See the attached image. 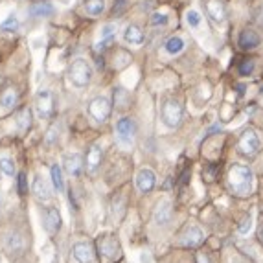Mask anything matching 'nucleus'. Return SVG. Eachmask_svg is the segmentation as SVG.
Wrapping results in <instances>:
<instances>
[{
	"instance_id": "c9c22d12",
	"label": "nucleus",
	"mask_w": 263,
	"mask_h": 263,
	"mask_svg": "<svg viewBox=\"0 0 263 263\" xmlns=\"http://www.w3.org/2000/svg\"><path fill=\"white\" fill-rule=\"evenodd\" d=\"M262 238H263V232H262Z\"/></svg>"
},
{
	"instance_id": "aec40b11",
	"label": "nucleus",
	"mask_w": 263,
	"mask_h": 263,
	"mask_svg": "<svg viewBox=\"0 0 263 263\" xmlns=\"http://www.w3.org/2000/svg\"><path fill=\"white\" fill-rule=\"evenodd\" d=\"M184 48H186V41H184L180 35L170 37V39L164 43V52L168 55H178Z\"/></svg>"
},
{
	"instance_id": "f257e3e1",
	"label": "nucleus",
	"mask_w": 263,
	"mask_h": 263,
	"mask_svg": "<svg viewBox=\"0 0 263 263\" xmlns=\"http://www.w3.org/2000/svg\"><path fill=\"white\" fill-rule=\"evenodd\" d=\"M228 186L239 197L251 195L254 190V172L249 166L234 164L228 172Z\"/></svg>"
},
{
	"instance_id": "c85d7f7f",
	"label": "nucleus",
	"mask_w": 263,
	"mask_h": 263,
	"mask_svg": "<svg viewBox=\"0 0 263 263\" xmlns=\"http://www.w3.org/2000/svg\"><path fill=\"white\" fill-rule=\"evenodd\" d=\"M0 170L6 173V175L13 177V175H15V164H13V160L11 159H2L0 160Z\"/></svg>"
},
{
	"instance_id": "f8f14e48",
	"label": "nucleus",
	"mask_w": 263,
	"mask_h": 263,
	"mask_svg": "<svg viewBox=\"0 0 263 263\" xmlns=\"http://www.w3.org/2000/svg\"><path fill=\"white\" fill-rule=\"evenodd\" d=\"M172 214H173L172 201L164 199V201H160L159 204H157V208H155V212H153V219L157 225L166 227V225L172 221Z\"/></svg>"
},
{
	"instance_id": "7c9ffc66",
	"label": "nucleus",
	"mask_w": 263,
	"mask_h": 263,
	"mask_svg": "<svg viewBox=\"0 0 263 263\" xmlns=\"http://www.w3.org/2000/svg\"><path fill=\"white\" fill-rule=\"evenodd\" d=\"M168 22H170V18L166 13H155L151 17V26H166Z\"/></svg>"
},
{
	"instance_id": "412c9836",
	"label": "nucleus",
	"mask_w": 263,
	"mask_h": 263,
	"mask_svg": "<svg viewBox=\"0 0 263 263\" xmlns=\"http://www.w3.org/2000/svg\"><path fill=\"white\" fill-rule=\"evenodd\" d=\"M260 44V35H258L254 30H243L241 35H239V46L245 50H252L256 48Z\"/></svg>"
},
{
	"instance_id": "5701e85b",
	"label": "nucleus",
	"mask_w": 263,
	"mask_h": 263,
	"mask_svg": "<svg viewBox=\"0 0 263 263\" xmlns=\"http://www.w3.org/2000/svg\"><path fill=\"white\" fill-rule=\"evenodd\" d=\"M83 9L88 17H99L107 9V0H87Z\"/></svg>"
},
{
	"instance_id": "f704fd0d",
	"label": "nucleus",
	"mask_w": 263,
	"mask_h": 263,
	"mask_svg": "<svg viewBox=\"0 0 263 263\" xmlns=\"http://www.w3.org/2000/svg\"><path fill=\"white\" fill-rule=\"evenodd\" d=\"M199 262H201V263H210V262H208V258H206V256H202V254H201V256H199Z\"/></svg>"
},
{
	"instance_id": "4468645a",
	"label": "nucleus",
	"mask_w": 263,
	"mask_h": 263,
	"mask_svg": "<svg viewBox=\"0 0 263 263\" xmlns=\"http://www.w3.org/2000/svg\"><path fill=\"white\" fill-rule=\"evenodd\" d=\"M72 252H74V258L80 263H92V260H94V249H92V245L90 243H87V241L76 243Z\"/></svg>"
},
{
	"instance_id": "6ab92c4d",
	"label": "nucleus",
	"mask_w": 263,
	"mask_h": 263,
	"mask_svg": "<svg viewBox=\"0 0 263 263\" xmlns=\"http://www.w3.org/2000/svg\"><path fill=\"white\" fill-rule=\"evenodd\" d=\"M114 37H116V24L101 26V30H99V41H98V44H96V48L103 50L107 44L114 41Z\"/></svg>"
},
{
	"instance_id": "c756f323",
	"label": "nucleus",
	"mask_w": 263,
	"mask_h": 263,
	"mask_svg": "<svg viewBox=\"0 0 263 263\" xmlns=\"http://www.w3.org/2000/svg\"><path fill=\"white\" fill-rule=\"evenodd\" d=\"M17 186H18V193H20V195L28 193V178H26V173H18Z\"/></svg>"
},
{
	"instance_id": "7ed1b4c3",
	"label": "nucleus",
	"mask_w": 263,
	"mask_h": 263,
	"mask_svg": "<svg viewBox=\"0 0 263 263\" xmlns=\"http://www.w3.org/2000/svg\"><path fill=\"white\" fill-rule=\"evenodd\" d=\"M182 105L177 99H166L164 105H162V122H164L166 127L175 129L182 120Z\"/></svg>"
},
{
	"instance_id": "a878e982",
	"label": "nucleus",
	"mask_w": 263,
	"mask_h": 263,
	"mask_svg": "<svg viewBox=\"0 0 263 263\" xmlns=\"http://www.w3.org/2000/svg\"><path fill=\"white\" fill-rule=\"evenodd\" d=\"M17 125L20 131H28L31 127V109L24 107V109L18 112L17 116Z\"/></svg>"
},
{
	"instance_id": "1a4fd4ad",
	"label": "nucleus",
	"mask_w": 263,
	"mask_h": 263,
	"mask_svg": "<svg viewBox=\"0 0 263 263\" xmlns=\"http://www.w3.org/2000/svg\"><path fill=\"white\" fill-rule=\"evenodd\" d=\"M206 15H208L215 24H223L227 20V7L221 0H204Z\"/></svg>"
},
{
	"instance_id": "b1692460",
	"label": "nucleus",
	"mask_w": 263,
	"mask_h": 263,
	"mask_svg": "<svg viewBox=\"0 0 263 263\" xmlns=\"http://www.w3.org/2000/svg\"><path fill=\"white\" fill-rule=\"evenodd\" d=\"M17 105V90L15 88H7L2 98H0V107H4L6 110H11Z\"/></svg>"
},
{
	"instance_id": "4be33fe9",
	"label": "nucleus",
	"mask_w": 263,
	"mask_h": 263,
	"mask_svg": "<svg viewBox=\"0 0 263 263\" xmlns=\"http://www.w3.org/2000/svg\"><path fill=\"white\" fill-rule=\"evenodd\" d=\"M55 11V7L50 4V2H39V4H33L30 7V15L33 18H44V17H52Z\"/></svg>"
},
{
	"instance_id": "f3484780",
	"label": "nucleus",
	"mask_w": 263,
	"mask_h": 263,
	"mask_svg": "<svg viewBox=\"0 0 263 263\" xmlns=\"http://www.w3.org/2000/svg\"><path fill=\"white\" fill-rule=\"evenodd\" d=\"M123 41L131 44V46H142L144 41H146V35L136 24H129L125 28V31H123Z\"/></svg>"
},
{
	"instance_id": "2eb2a0df",
	"label": "nucleus",
	"mask_w": 263,
	"mask_h": 263,
	"mask_svg": "<svg viewBox=\"0 0 263 263\" xmlns=\"http://www.w3.org/2000/svg\"><path fill=\"white\" fill-rule=\"evenodd\" d=\"M44 228L50 234H57L61 228V214L57 208H46L44 210Z\"/></svg>"
},
{
	"instance_id": "423d86ee",
	"label": "nucleus",
	"mask_w": 263,
	"mask_h": 263,
	"mask_svg": "<svg viewBox=\"0 0 263 263\" xmlns=\"http://www.w3.org/2000/svg\"><path fill=\"white\" fill-rule=\"evenodd\" d=\"M135 133H136V125L131 118H122V120L116 123V138L122 146H125V147L133 146Z\"/></svg>"
},
{
	"instance_id": "bb28decb",
	"label": "nucleus",
	"mask_w": 263,
	"mask_h": 263,
	"mask_svg": "<svg viewBox=\"0 0 263 263\" xmlns=\"http://www.w3.org/2000/svg\"><path fill=\"white\" fill-rule=\"evenodd\" d=\"M186 22H188V26H190V28L197 30V28L201 26V22H202L201 11H199V9H188V11H186Z\"/></svg>"
},
{
	"instance_id": "473e14b6",
	"label": "nucleus",
	"mask_w": 263,
	"mask_h": 263,
	"mask_svg": "<svg viewBox=\"0 0 263 263\" xmlns=\"http://www.w3.org/2000/svg\"><path fill=\"white\" fill-rule=\"evenodd\" d=\"M252 72H254V61H245L239 67V74L241 76H252Z\"/></svg>"
},
{
	"instance_id": "0eeeda50",
	"label": "nucleus",
	"mask_w": 263,
	"mask_h": 263,
	"mask_svg": "<svg viewBox=\"0 0 263 263\" xmlns=\"http://www.w3.org/2000/svg\"><path fill=\"white\" fill-rule=\"evenodd\" d=\"M37 114L41 118H50L54 114V96L50 90H41L35 98Z\"/></svg>"
},
{
	"instance_id": "39448f33",
	"label": "nucleus",
	"mask_w": 263,
	"mask_h": 263,
	"mask_svg": "<svg viewBox=\"0 0 263 263\" xmlns=\"http://www.w3.org/2000/svg\"><path fill=\"white\" fill-rule=\"evenodd\" d=\"M262 147V142H260V136L256 135V131L252 129H247L243 131V135L239 136L238 140V151L245 157H254V155L260 151Z\"/></svg>"
},
{
	"instance_id": "2f4dec72",
	"label": "nucleus",
	"mask_w": 263,
	"mask_h": 263,
	"mask_svg": "<svg viewBox=\"0 0 263 263\" xmlns=\"http://www.w3.org/2000/svg\"><path fill=\"white\" fill-rule=\"evenodd\" d=\"M252 230V215H247L245 219H243V223L238 227V232L239 234H249Z\"/></svg>"
},
{
	"instance_id": "9d476101",
	"label": "nucleus",
	"mask_w": 263,
	"mask_h": 263,
	"mask_svg": "<svg viewBox=\"0 0 263 263\" xmlns=\"http://www.w3.org/2000/svg\"><path fill=\"white\" fill-rule=\"evenodd\" d=\"M98 249H99V254L109 260H116L120 258V245L114 238L110 236H103V238L98 239Z\"/></svg>"
},
{
	"instance_id": "72a5a7b5",
	"label": "nucleus",
	"mask_w": 263,
	"mask_h": 263,
	"mask_svg": "<svg viewBox=\"0 0 263 263\" xmlns=\"http://www.w3.org/2000/svg\"><path fill=\"white\" fill-rule=\"evenodd\" d=\"M125 6V0H118V4H114V13H120V9H122V7Z\"/></svg>"
},
{
	"instance_id": "cd10ccee",
	"label": "nucleus",
	"mask_w": 263,
	"mask_h": 263,
	"mask_svg": "<svg viewBox=\"0 0 263 263\" xmlns=\"http://www.w3.org/2000/svg\"><path fill=\"white\" fill-rule=\"evenodd\" d=\"M18 28V18L17 15H9V17L2 22V26H0V30L6 31V33H13V31H17Z\"/></svg>"
},
{
	"instance_id": "393cba45",
	"label": "nucleus",
	"mask_w": 263,
	"mask_h": 263,
	"mask_svg": "<svg viewBox=\"0 0 263 263\" xmlns=\"http://www.w3.org/2000/svg\"><path fill=\"white\" fill-rule=\"evenodd\" d=\"M50 175H52V184H54V188L57 191H63L65 190V180H63V172L61 168L57 164H54L50 168Z\"/></svg>"
},
{
	"instance_id": "a211bd4d",
	"label": "nucleus",
	"mask_w": 263,
	"mask_h": 263,
	"mask_svg": "<svg viewBox=\"0 0 263 263\" xmlns=\"http://www.w3.org/2000/svg\"><path fill=\"white\" fill-rule=\"evenodd\" d=\"M33 195H35L37 201H48L52 197V190H50V184L44 177H35L33 180Z\"/></svg>"
},
{
	"instance_id": "20e7f679",
	"label": "nucleus",
	"mask_w": 263,
	"mask_h": 263,
	"mask_svg": "<svg viewBox=\"0 0 263 263\" xmlns=\"http://www.w3.org/2000/svg\"><path fill=\"white\" fill-rule=\"evenodd\" d=\"M110 110H112V103L105 96H98V98H94L88 103V114H90V118L96 123L107 122L110 116Z\"/></svg>"
},
{
	"instance_id": "f03ea898",
	"label": "nucleus",
	"mask_w": 263,
	"mask_h": 263,
	"mask_svg": "<svg viewBox=\"0 0 263 263\" xmlns=\"http://www.w3.org/2000/svg\"><path fill=\"white\" fill-rule=\"evenodd\" d=\"M68 80L76 88H85V87L90 85L92 81V67L90 63L83 59V57H78L74 59L70 68H68Z\"/></svg>"
},
{
	"instance_id": "dca6fc26",
	"label": "nucleus",
	"mask_w": 263,
	"mask_h": 263,
	"mask_svg": "<svg viewBox=\"0 0 263 263\" xmlns=\"http://www.w3.org/2000/svg\"><path fill=\"white\" fill-rule=\"evenodd\" d=\"M101 160H103V149L98 144H94L87 153V170L90 173H96L101 166Z\"/></svg>"
},
{
	"instance_id": "6e6552de",
	"label": "nucleus",
	"mask_w": 263,
	"mask_h": 263,
	"mask_svg": "<svg viewBox=\"0 0 263 263\" xmlns=\"http://www.w3.org/2000/svg\"><path fill=\"white\" fill-rule=\"evenodd\" d=\"M157 184V175L151 168H142L140 172L136 173V188L142 193H149Z\"/></svg>"
},
{
	"instance_id": "ddd939ff",
	"label": "nucleus",
	"mask_w": 263,
	"mask_h": 263,
	"mask_svg": "<svg viewBox=\"0 0 263 263\" xmlns=\"http://www.w3.org/2000/svg\"><path fill=\"white\" fill-rule=\"evenodd\" d=\"M204 241V234H202V230L197 225H190V227H186V230H184L182 234V245L184 247H190V249H193V247H199Z\"/></svg>"
},
{
	"instance_id": "9b49d317",
	"label": "nucleus",
	"mask_w": 263,
	"mask_h": 263,
	"mask_svg": "<svg viewBox=\"0 0 263 263\" xmlns=\"http://www.w3.org/2000/svg\"><path fill=\"white\" fill-rule=\"evenodd\" d=\"M83 166H85V162H83V157L80 153H67L63 157V168L72 177H78L83 172Z\"/></svg>"
}]
</instances>
